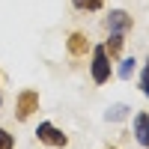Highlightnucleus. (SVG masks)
I'll return each instance as SVG.
<instances>
[{
	"instance_id": "obj_1",
	"label": "nucleus",
	"mask_w": 149,
	"mask_h": 149,
	"mask_svg": "<svg viewBox=\"0 0 149 149\" xmlns=\"http://www.w3.org/2000/svg\"><path fill=\"white\" fill-rule=\"evenodd\" d=\"M93 81L95 84H107L110 81V60H107V51L104 45H95L93 48Z\"/></svg>"
},
{
	"instance_id": "obj_2",
	"label": "nucleus",
	"mask_w": 149,
	"mask_h": 149,
	"mask_svg": "<svg viewBox=\"0 0 149 149\" xmlns=\"http://www.w3.org/2000/svg\"><path fill=\"white\" fill-rule=\"evenodd\" d=\"M36 110H39V93H36V90L18 93V98H15V116L24 122V119H30Z\"/></svg>"
},
{
	"instance_id": "obj_3",
	"label": "nucleus",
	"mask_w": 149,
	"mask_h": 149,
	"mask_svg": "<svg viewBox=\"0 0 149 149\" xmlns=\"http://www.w3.org/2000/svg\"><path fill=\"white\" fill-rule=\"evenodd\" d=\"M36 137H39V143H45V146H54V149H63V146H69V137L63 131H60L57 125H51V122H42L39 125V131H36Z\"/></svg>"
},
{
	"instance_id": "obj_4",
	"label": "nucleus",
	"mask_w": 149,
	"mask_h": 149,
	"mask_svg": "<svg viewBox=\"0 0 149 149\" xmlns=\"http://www.w3.org/2000/svg\"><path fill=\"white\" fill-rule=\"evenodd\" d=\"M104 27H107L110 33H125V30L131 27V18H128V12H122V9H113V12L107 15Z\"/></svg>"
},
{
	"instance_id": "obj_5",
	"label": "nucleus",
	"mask_w": 149,
	"mask_h": 149,
	"mask_svg": "<svg viewBox=\"0 0 149 149\" xmlns=\"http://www.w3.org/2000/svg\"><path fill=\"white\" fill-rule=\"evenodd\" d=\"M66 48H69V54L72 57H86V51H90V39H86V33H72L69 36V42H66Z\"/></svg>"
},
{
	"instance_id": "obj_6",
	"label": "nucleus",
	"mask_w": 149,
	"mask_h": 149,
	"mask_svg": "<svg viewBox=\"0 0 149 149\" xmlns=\"http://www.w3.org/2000/svg\"><path fill=\"white\" fill-rule=\"evenodd\" d=\"M134 137H137L140 146H149V113L134 116Z\"/></svg>"
},
{
	"instance_id": "obj_7",
	"label": "nucleus",
	"mask_w": 149,
	"mask_h": 149,
	"mask_svg": "<svg viewBox=\"0 0 149 149\" xmlns=\"http://www.w3.org/2000/svg\"><path fill=\"white\" fill-rule=\"evenodd\" d=\"M122 42H125V39H122V33H110V39H107V45H104V51L116 60V57L122 54Z\"/></svg>"
},
{
	"instance_id": "obj_8",
	"label": "nucleus",
	"mask_w": 149,
	"mask_h": 149,
	"mask_svg": "<svg viewBox=\"0 0 149 149\" xmlns=\"http://www.w3.org/2000/svg\"><path fill=\"white\" fill-rule=\"evenodd\" d=\"M74 9H81V12H98L104 6V0H72Z\"/></svg>"
},
{
	"instance_id": "obj_9",
	"label": "nucleus",
	"mask_w": 149,
	"mask_h": 149,
	"mask_svg": "<svg viewBox=\"0 0 149 149\" xmlns=\"http://www.w3.org/2000/svg\"><path fill=\"white\" fill-rule=\"evenodd\" d=\"M125 116H128V107L125 104H113V107L107 110V119L110 122H119V119H125Z\"/></svg>"
},
{
	"instance_id": "obj_10",
	"label": "nucleus",
	"mask_w": 149,
	"mask_h": 149,
	"mask_svg": "<svg viewBox=\"0 0 149 149\" xmlns=\"http://www.w3.org/2000/svg\"><path fill=\"white\" fill-rule=\"evenodd\" d=\"M131 74H134V57L122 60V66H119V78H122V81H128Z\"/></svg>"
},
{
	"instance_id": "obj_11",
	"label": "nucleus",
	"mask_w": 149,
	"mask_h": 149,
	"mask_svg": "<svg viewBox=\"0 0 149 149\" xmlns=\"http://www.w3.org/2000/svg\"><path fill=\"white\" fill-rule=\"evenodd\" d=\"M0 149H15V137L6 128H0Z\"/></svg>"
},
{
	"instance_id": "obj_12",
	"label": "nucleus",
	"mask_w": 149,
	"mask_h": 149,
	"mask_svg": "<svg viewBox=\"0 0 149 149\" xmlns=\"http://www.w3.org/2000/svg\"><path fill=\"white\" fill-rule=\"evenodd\" d=\"M140 90H143V95H149V60H146V69L140 74Z\"/></svg>"
},
{
	"instance_id": "obj_13",
	"label": "nucleus",
	"mask_w": 149,
	"mask_h": 149,
	"mask_svg": "<svg viewBox=\"0 0 149 149\" xmlns=\"http://www.w3.org/2000/svg\"><path fill=\"white\" fill-rule=\"evenodd\" d=\"M107 149H116V146H107Z\"/></svg>"
},
{
	"instance_id": "obj_14",
	"label": "nucleus",
	"mask_w": 149,
	"mask_h": 149,
	"mask_svg": "<svg viewBox=\"0 0 149 149\" xmlns=\"http://www.w3.org/2000/svg\"><path fill=\"white\" fill-rule=\"evenodd\" d=\"M0 102H3V98H0Z\"/></svg>"
}]
</instances>
